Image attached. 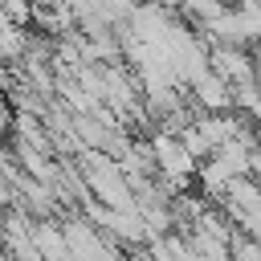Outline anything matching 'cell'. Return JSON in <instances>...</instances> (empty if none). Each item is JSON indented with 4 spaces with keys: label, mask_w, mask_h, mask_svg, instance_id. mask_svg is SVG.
<instances>
[{
    "label": "cell",
    "mask_w": 261,
    "mask_h": 261,
    "mask_svg": "<svg viewBox=\"0 0 261 261\" xmlns=\"http://www.w3.org/2000/svg\"><path fill=\"white\" fill-rule=\"evenodd\" d=\"M208 65L224 77V82H249L253 73H257V57H253V49L249 45H212L208 49Z\"/></svg>",
    "instance_id": "cell-1"
},
{
    "label": "cell",
    "mask_w": 261,
    "mask_h": 261,
    "mask_svg": "<svg viewBox=\"0 0 261 261\" xmlns=\"http://www.w3.org/2000/svg\"><path fill=\"white\" fill-rule=\"evenodd\" d=\"M33 245H37V253L49 257V261L73 257V253H69V241H65V228L53 224V220H37V224H33Z\"/></svg>",
    "instance_id": "cell-3"
},
{
    "label": "cell",
    "mask_w": 261,
    "mask_h": 261,
    "mask_svg": "<svg viewBox=\"0 0 261 261\" xmlns=\"http://www.w3.org/2000/svg\"><path fill=\"white\" fill-rule=\"evenodd\" d=\"M253 82H257V90H261V65H257V73H253Z\"/></svg>",
    "instance_id": "cell-6"
},
{
    "label": "cell",
    "mask_w": 261,
    "mask_h": 261,
    "mask_svg": "<svg viewBox=\"0 0 261 261\" xmlns=\"http://www.w3.org/2000/svg\"><path fill=\"white\" fill-rule=\"evenodd\" d=\"M188 94L196 110H232V82H224L216 69H204L196 82H188Z\"/></svg>",
    "instance_id": "cell-2"
},
{
    "label": "cell",
    "mask_w": 261,
    "mask_h": 261,
    "mask_svg": "<svg viewBox=\"0 0 261 261\" xmlns=\"http://www.w3.org/2000/svg\"><path fill=\"white\" fill-rule=\"evenodd\" d=\"M232 110H237V114H245V118H253V122L261 126V90H257V82H253V77L232 86Z\"/></svg>",
    "instance_id": "cell-4"
},
{
    "label": "cell",
    "mask_w": 261,
    "mask_h": 261,
    "mask_svg": "<svg viewBox=\"0 0 261 261\" xmlns=\"http://www.w3.org/2000/svg\"><path fill=\"white\" fill-rule=\"evenodd\" d=\"M228 257H237V261H261V241H257L253 232H249V237H237V232H232Z\"/></svg>",
    "instance_id": "cell-5"
}]
</instances>
